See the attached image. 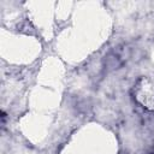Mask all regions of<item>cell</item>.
<instances>
[{"label": "cell", "mask_w": 154, "mask_h": 154, "mask_svg": "<svg viewBox=\"0 0 154 154\" xmlns=\"http://www.w3.org/2000/svg\"><path fill=\"white\" fill-rule=\"evenodd\" d=\"M134 95L143 107L154 109V88L148 79L141 78L134 87Z\"/></svg>", "instance_id": "6da1fadb"}, {"label": "cell", "mask_w": 154, "mask_h": 154, "mask_svg": "<svg viewBox=\"0 0 154 154\" xmlns=\"http://www.w3.org/2000/svg\"><path fill=\"white\" fill-rule=\"evenodd\" d=\"M152 154H154V153H152Z\"/></svg>", "instance_id": "7a4b0ae2"}]
</instances>
